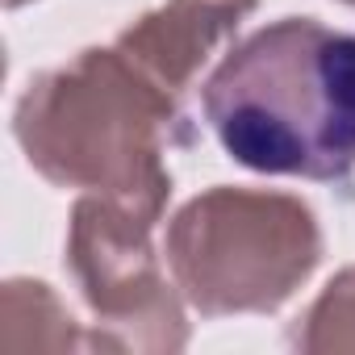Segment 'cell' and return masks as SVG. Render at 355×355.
Returning <instances> with one entry per match:
<instances>
[{
    "instance_id": "277c9868",
    "label": "cell",
    "mask_w": 355,
    "mask_h": 355,
    "mask_svg": "<svg viewBox=\"0 0 355 355\" xmlns=\"http://www.w3.org/2000/svg\"><path fill=\"white\" fill-rule=\"evenodd\" d=\"M159 218L88 193L71 209L67 272L96 330L88 347L105 351H175L189 343L180 297L171 293L150 230Z\"/></svg>"
},
{
    "instance_id": "5b68a950",
    "label": "cell",
    "mask_w": 355,
    "mask_h": 355,
    "mask_svg": "<svg viewBox=\"0 0 355 355\" xmlns=\"http://www.w3.org/2000/svg\"><path fill=\"white\" fill-rule=\"evenodd\" d=\"M259 0H163L117 34V51L175 105L189 96L201 67L234 42Z\"/></svg>"
},
{
    "instance_id": "52a82bcc",
    "label": "cell",
    "mask_w": 355,
    "mask_h": 355,
    "mask_svg": "<svg viewBox=\"0 0 355 355\" xmlns=\"http://www.w3.org/2000/svg\"><path fill=\"white\" fill-rule=\"evenodd\" d=\"M5 5H9V9H21V5H30V0H5Z\"/></svg>"
},
{
    "instance_id": "7a4b0ae2",
    "label": "cell",
    "mask_w": 355,
    "mask_h": 355,
    "mask_svg": "<svg viewBox=\"0 0 355 355\" xmlns=\"http://www.w3.org/2000/svg\"><path fill=\"white\" fill-rule=\"evenodd\" d=\"M13 134L51 184L163 218L167 150L184 138V105L159 92L117 46H92L26 84Z\"/></svg>"
},
{
    "instance_id": "ba28073f",
    "label": "cell",
    "mask_w": 355,
    "mask_h": 355,
    "mask_svg": "<svg viewBox=\"0 0 355 355\" xmlns=\"http://www.w3.org/2000/svg\"><path fill=\"white\" fill-rule=\"evenodd\" d=\"M343 5H351V9H355V0H343Z\"/></svg>"
},
{
    "instance_id": "3957f363",
    "label": "cell",
    "mask_w": 355,
    "mask_h": 355,
    "mask_svg": "<svg viewBox=\"0 0 355 355\" xmlns=\"http://www.w3.org/2000/svg\"><path fill=\"white\" fill-rule=\"evenodd\" d=\"M322 230L313 209L288 193L209 189L167 226L175 288L205 318L272 313L318 268Z\"/></svg>"
},
{
    "instance_id": "6da1fadb",
    "label": "cell",
    "mask_w": 355,
    "mask_h": 355,
    "mask_svg": "<svg viewBox=\"0 0 355 355\" xmlns=\"http://www.w3.org/2000/svg\"><path fill=\"white\" fill-rule=\"evenodd\" d=\"M218 146L247 171L347 184L355 171V34L313 17H280L201 84Z\"/></svg>"
},
{
    "instance_id": "8992f818",
    "label": "cell",
    "mask_w": 355,
    "mask_h": 355,
    "mask_svg": "<svg viewBox=\"0 0 355 355\" xmlns=\"http://www.w3.org/2000/svg\"><path fill=\"white\" fill-rule=\"evenodd\" d=\"M288 347L301 351H355V268L338 272L309 313L288 330Z\"/></svg>"
}]
</instances>
